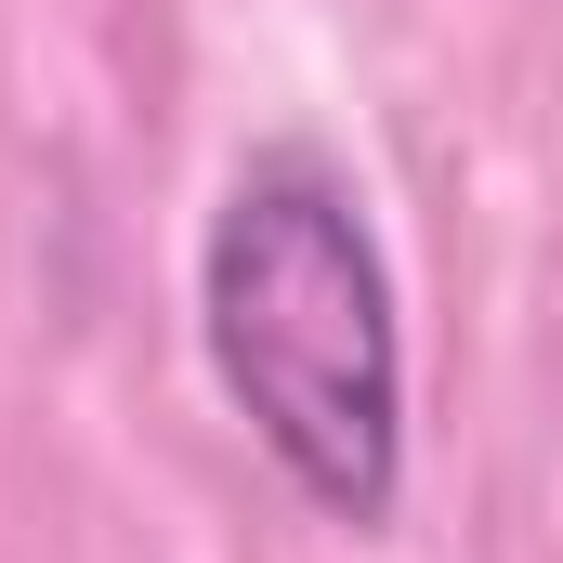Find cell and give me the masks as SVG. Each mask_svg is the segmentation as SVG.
Segmentation results:
<instances>
[{"label": "cell", "instance_id": "6da1fadb", "mask_svg": "<svg viewBox=\"0 0 563 563\" xmlns=\"http://www.w3.org/2000/svg\"><path fill=\"white\" fill-rule=\"evenodd\" d=\"M197 354L250 445L328 525H394L407 498V314L354 170L314 132L250 144L197 236Z\"/></svg>", "mask_w": 563, "mask_h": 563}]
</instances>
